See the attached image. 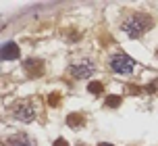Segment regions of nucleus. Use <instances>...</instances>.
Wrapping results in <instances>:
<instances>
[{"instance_id": "nucleus-5", "label": "nucleus", "mask_w": 158, "mask_h": 146, "mask_svg": "<svg viewBox=\"0 0 158 146\" xmlns=\"http://www.w3.org/2000/svg\"><path fill=\"white\" fill-rule=\"evenodd\" d=\"M4 144L6 146H35V142L27 134H13V136H8L4 140Z\"/></svg>"}, {"instance_id": "nucleus-4", "label": "nucleus", "mask_w": 158, "mask_h": 146, "mask_svg": "<svg viewBox=\"0 0 158 146\" xmlns=\"http://www.w3.org/2000/svg\"><path fill=\"white\" fill-rule=\"evenodd\" d=\"M94 71H96V67L92 61H81L77 65H71V69H69V73L75 79H87V77L94 75Z\"/></svg>"}, {"instance_id": "nucleus-12", "label": "nucleus", "mask_w": 158, "mask_h": 146, "mask_svg": "<svg viewBox=\"0 0 158 146\" xmlns=\"http://www.w3.org/2000/svg\"><path fill=\"white\" fill-rule=\"evenodd\" d=\"M54 146H69V142H67V140H63V138H58L54 142Z\"/></svg>"}, {"instance_id": "nucleus-6", "label": "nucleus", "mask_w": 158, "mask_h": 146, "mask_svg": "<svg viewBox=\"0 0 158 146\" xmlns=\"http://www.w3.org/2000/svg\"><path fill=\"white\" fill-rule=\"evenodd\" d=\"M23 69L29 75H33V77H40L42 73H44V63L40 61V58H27L23 63Z\"/></svg>"}, {"instance_id": "nucleus-13", "label": "nucleus", "mask_w": 158, "mask_h": 146, "mask_svg": "<svg viewBox=\"0 0 158 146\" xmlns=\"http://www.w3.org/2000/svg\"><path fill=\"white\" fill-rule=\"evenodd\" d=\"M98 146H112V144H108V142H100Z\"/></svg>"}, {"instance_id": "nucleus-3", "label": "nucleus", "mask_w": 158, "mask_h": 146, "mask_svg": "<svg viewBox=\"0 0 158 146\" xmlns=\"http://www.w3.org/2000/svg\"><path fill=\"white\" fill-rule=\"evenodd\" d=\"M13 117L19 119V121H23V123H31L38 117V111H35L31 100H21V102L13 105Z\"/></svg>"}, {"instance_id": "nucleus-11", "label": "nucleus", "mask_w": 158, "mask_h": 146, "mask_svg": "<svg viewBox=\"0 0 158 146\" xmlns=\"http://www.w3.org/2000/svg\"><path fill=\"white\" fill-rule=\"evenodd\" d=\"M48 102H52V105H58V94H52V96H48Z\"/></svg>"}, {"instance_id": "nucleus-7", "label": "nucleus", "mask_w": 158, "mask_h": 146, "mask_svg": "<svg viewBox=\"0 0 158 146\" xmlns=\"http://www.w3.org/2000/svg\"><path fill=\"white\" fill-rule=\"evenodd\" d=\"M19 46H17L15 42H6L4 46H2V50H0V57L4 58V61H13V58L19 57Z\"/></svg>"}, {"instance_id": "nucleus-10", "label": "nucleus", "mask_w": 158, "mask_h": 146, "mask_svg": "<svg viewBox=\"0 0 158 146\" xmlns=\"http://www.w3.org/2000/svg\"><path fill=\"white\" fill-rule=\"evenodd\" d=\"M118 105H121V96H114V94H112V96L106 98V106L114 109V106H118Z\"/></svg>"}, {"instance_id": "nucleus-1", "label": "nucleus", "mask_w": 158, "mask_h": 146, "mask_svg": "<svg viewBox=\"0 0 158 146\" xmlns=\"http://www.w3.org/2000/svg\"><path fill=\"white\" fill-rule=\"evenodd\" d=\"M152 25H154V19L150 15H146V13H133V15H129L121 23V29L129 38H139V36H143V33L150 29Z\"/></svg>"}, {"instance_id": "nucleus-8", "label": "nucleus", "mask_w": 158, "mask_h": 146, "mask_svg": "<svg viewBox=\"0 0 158 146\" xmlns=\"http://www.w3.org/2000/svg\"><path fill=\"white\" fill-rule=\"evenodd\" d=\"M67 123L71 125V127H79V125H83L85 123V117L83 115H79V113H73L67 117Z\"/></svg>"}, {"instance_id": "nucleus-9", "label": "nucleus", "mask_w": 158, "mask_h": 146, "mask_svg": "<svg viewBox=\"0 0 158 146\" xmlns=\"http://www.w3.org/2000/svg\"><path fill=\"white\" fill-rule=\"evenodd\" d=\"M87 90H89L92 94H100V92H102V90H104V86H102V84H100V81H92V84L87 86Z\"/></svg>"}, {"instance_id": "nucleus-2", "label": "nucleus", "mask_w": 158, "mask_h": 146, "mask_svg": "<svg viewBox=\"0 0 158 146\" xmlns=\"http://www.w3.org/2000/svg\"><path fill=\"white\" fill-rule=\"evenodd\" d=\"M135 63L131 57H127L123 52H117V54H112L110 61H108V67H110V71L114 73H121V75H129V73H133L135 69Z\"/></svg>"}]
</instances>
